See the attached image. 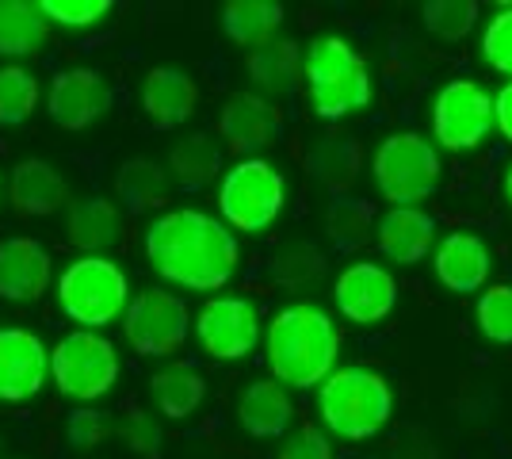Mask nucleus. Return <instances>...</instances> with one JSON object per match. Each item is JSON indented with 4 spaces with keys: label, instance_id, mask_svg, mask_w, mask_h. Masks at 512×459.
Here are the masks:
<instances>
[{
    "label": "nucleus",
    "instance_id": "obj_1",
    "mask_svg": "<svg viewBox=\"0 0 512 459\" xmlns=\"http://www.w3.org/2000/svg\"><path fill=\"white\" fill-rule=\"evenodd\" d=\"M146 261L165 284L188 291H218L234 280L241 245L234 230L207 211L180 207L165 211L146 226Z\"/></svg>",
    "mask_w": 512,
    "mask_h": 459
},
{
    "label": "nucleus",
    "instance_id": "obj_2",
    "mask_svg": "<svg viewBox=\"0 0 512 459\" xmlns=\"http://www.w3.org/2000/svg\"><path fill=\"white\" fill-rule=\"evenodd\" d=\"M264 352H268V368L279 387L310 391L337 372L341 333H337V322L329 318V310L314 303H291L268 322Z\"/></svg>",
    "mask_w": 512,
    "mask_h": 459
},
{
    "label": "nucleus",
    "instance_id": "obj_3",
    "mask_svg": "<svg viewBox=\"0 0 512 459\" xmlns=\"http://www.w3.org/2000/svg\"><path fill=\"white\" fill-rule=\"evenodd\" d=\"M302 85L310 111L337 123L371 104V69L344 35H321L302 54Z\"/></svg>",
    "mask_w": 512,
    "mask_h": 459
},
{
    "label": "nucleus",
    "instance_id": "obj_4",
    "mask_svg": "<svg viewBox=\"0 0 512 459\" xmlns=\"http://www.w3.org/2000/svg\"><path fill=\"white\" fill-rule=\"evenodd\" d=\"M318 414L321 425L341 440H371L383 433L394 414V391L386 375L363 364L337 368L318 387Z\"/></svg>",
    "mask_w": 512,
    "mask_h": 459
},
{
    "label": "nucleus",
    "instance_id": "obj_5",
    "mask_svg": "<svg viewBox=\"0 0 512 459\" xmlns=\"http://www.w3.org/2000/svg\"><path fill=\"white\" fill-rule=\"evenodd\" d=\"M127 303L130 280L111 257H77L58 276V306L69 322H77V329L100 333L123 318Z\"/></svg>",
    "mask_w": 512,
    "mask_h": 459
},
{
    "label": "nucleus",
    "instance_id": "obj_6",
    "mask_svg": "<svg viewBox=\"0 0 512 459\" xmlns=\"http://www.w3.org/2000/svg\"><path fill=\"white\" fill-rule=\"evenodd\" d=\"M287 207V180L264 157H241L218 184V215L226 230L264 234Z\"/></svg>",
    "mask_w": 512,
    "mask_h": 459
},
{
    "label": "nucleus",
    "instance_id": "obj_7",
    "mask_svg": "<svg viewBox=\"0 0 512 459\" xmlns=\"http://www.w3.org/2000/svg\"><path fill=\"white\" fill-rule=\"evenodd\" d=\"M375 188L390 207H421L444 176V161L436 146L413 131L386 134L371 161Z\"/></svg>",
    "mask_w": 512,
    "mask_h": 459
},
{
    "label": "nucleus",
    "instance_id": "obj_8",
    "mask_svg": "<svg viewBox=\"0 0 512 459\" xmlns=\"http://www.w3.org/2000/svg\"><path fill=\"white\" fill-rule=\"evenodd\" d=\"M50 379L73 402L104 398L119 379V352L104 333L73 329L50 349Z\"/></svg>",
    "mask_w": 512,
    "mask_h": 459
},
{
    "label": "nucleus",
    "instance_id": "obj_9",
    "mask_svg": "<svg viewBox=\"0 0 512 459\" xmlns=\"http://www.w3.org/2000/svg\"><path fill=\"white\" fill-rule=\"evenodd\" d=\"M119 322H123L130 349L138 356L165 360V356H176L184 349V341L192 333V310L176 291L150 287V291H138L130 299Z\"/></svg>",
    "mask_w": 512,
    "mask_h": 459
},
{
    "label": "nucleus",
    "instance_id": "obj_10",
    "mask_svg": "<svg viewBox=\"0 0 512 459\" xmlns=\"http://www.w3.org/2000/svg\"><path fill=\"white\" fill-rule=\"evenodd\" d=\"M493 131V96L478 81H448L432 96V134L436 146L451 153L478 150Z\"/></svg>",
    "mask_w": 512,
    "mask_h": 459
},
{
    "label": "nucleus",
    "instance_id": "obj_11",
    "mask_svg": "<svg viewBox=\"0 0 512 459\" xmlns=\"http://www.w3.org/2000/svg\"><path fill=\"white\" fill-rule=\"evenodd\" d=\"M195 341L211 360H241L260 345V310L241 295H214L195 314Z\"/></svg>",
    "mask_w": 512,
    "mask_h": 459
},
{
    "label": "nucleus",
    "instance_id": "obj_12",
    "mask_svg": "<svg viewBox=\"0 0 512 459\" xmlns=\"http://www.w3.org/2000/svg\"><path fill=\"white\" fill-rule=\"evenodd\" d=\"M333 303L352 326H379L398 306V280L386 264L352 261L333 284Z\"/></svg>",
    "mask_w": 512,
    "mask_h": 459
},
{
    "label": "nucleus",
    "instance_id": "obj_13",
    "mask_svg": "<svg viewBox=\"0 0 512 459\" xmlns=\"http://www.w3.org/2000/svg\"><path fill=\"white\" fill-rule=\"evenodd\" d=\"M46 111L62 131H88L96 119H104L111 111V85L88 66L62 69L50 81Z\"/></svg>",
    "mask_w": 512,
    "mask_h": 459
},
{
    "label": "nucleus",
    "instance_id": "obj_14",
    "mask_svg": "<svg viewBox=\"0 0 512 459\" xmlns=\"http://www.w3.org/2000/svg\"><path fill=\"white\" fill-rule=\"evenodd\" d=\"M50 379V349L23 326L0 329V402H27Z\"/></svg>",
    "mask_w": 512,
    "mask_h": 459
},
{
    "label": "nucleus",
    "instance_id": "obj_15",
    "mask_svg": "<svg viewBox=\"0 0 512 459\" xmlns=\"http://www.w3.org/2000/svg\"><path fill=\"white\" fill-rule=\"evenodd\" d=\"M54 280L50 249L35 238L0 241V299L8 303H39Z\"/></svg>",
    "mask_w": 512,
    "mask_h": 459
},
{
    "label": "nucleus",
    "instance_id": "obj_16",
    "mask_svg": "<svg viewBox=\"0 0 512 459\" xmlns=\"http://www.w3.org/2000/svg\"><path fill=\"white\" fill-rule=\"evenodd\" d=\"M436 280L448 287L451 295H470V291H482L486 280H490V245L478 238V234H467V230H451L440 238L436 245Z\"/></svg>",
    "mask_w": 512,
    "mask_h": 459
},
{
    "label": "nucleus",
    "instance_id": "obj_17",
    "mask_svg": "<svg viewBox=\"0 0 512 459\" xmlns=\"http://www.w3.org/2000/svg\"><path fill=\"white\" fill-rule=\"evenodd\" d=\"M279 131V111L256 96V92H237L226 100V108L218 115V134L226 138V150L253 157L256 150L272 146V138Z\"/></svg>",
    "mask_w": 512,
    "mask_h": 459
},
{
    "label": "nucleus",
    "instance_id": "obj_18",
    "mask_svg": "<svg viewBox=\"0 0 512 459\" xmlns=\"http://www.w3.org/2000/svg\"><path fill=\"white\" fill-rule=\"evenodd\" d=\"M199 108V88L184 69L153 66L142 81V111L157 131L184 127Z\"/></svg>",
    "mask_w": 512,
    "mask_h": 459
},
{
    "label": "nucleus",
    "instance_id": "obj_19",
    "mask_svg": "<svg viewBox=\"0 0 512 459\" xmlns=\"http://www.w3.org/2000/svg\"><path fill=\"white\" fill-rule=\"evenodd\" d=\"M375 241L379 253L394 264L425 261L436 245V219L421 207H390L383 219L375 222Z\"/></svg>",
    "mask_w": 512,
    "mask_h": 459
},
{
    "label": "nucleus",
    "instance_id": "obj_20",
    "mask_svg": "<svg viewBox=\"0 0 512 459\" xmlns=\"http://www.w3.org/2000/svg\"><path fill=\"white\" fill-rule=\"evenodd\" d=\"M237 421L256 440H279L295 425V402L291 391L276 379H253L237 398Z\"/></svg>",
    "mask_w": 512,
    "mask_h": 459
},
{
    "label": "nucleus",
    "instance_id": "obj_21",
    "mask_svg": "<svg viewBox=\"0 0 512 459\" xmlns=\"http://www.w3.org/2000/svg\"><path fill=\"white\" fill-rule=\"evenodd\" d=\"M8 196H12V207L27 215V219H46L54 211H62L69 203V188H65V176L43 161V157H27L12 169V180H8Z\"/></svg>",
    "mask_w": 512,
    "mask_h": 459
},
{
    "label": "nucleus",
    "instance_id": "obj_22",
    "mask_svg": "<svg viewBox=\"0 0 512 459\" xmlns=\"http://www.w3.org/2000/svg\"><path fill=\"white\" fill-rule=\"evenodd\" d=\"M119 238H123V215L111 199L88 196L69 207L65 241L73 249H81V257H104Z\"/></svg>",
    "mask_w": 512,
    "mask_h": 459
},
{
    "label": "nucleus",
    "instance_id": "obj_23",
    "mask_svg": "<svg viewBox=\"0 0 512 459\" xmlns=\"http://www.w3.org/2000/svg\"><path fill=\"white\" fill-rule=\"evenodd\" d=\"M283 27V4L276 0H230L222 4V35L234 46L260 50Z\"/></svg>",
    "mask_w": 512,
    "mask_h": 459
},
{
    "label": "nucleus",
    "instance_id": "obj_24",
    "mask_svg": "<svg viewBox=\"0 0 512 459\" xmlns=\"http://www.w3.org/2000/svg\"><path fill=\"white\" fill-rule=\"evenodd\" d=\"M50 43V23L31 0H0V54L31 58Z\"/></svg>",
    "mask_w": 512,
    "mask_h": 459
},
{
    "label": "nucleus",
    "instance_id": "obj_25",
    "mask_svg": "<svg viewBox=\"0 0 512 459\" xmlns=\"http://www.w3.org/2000/svg\"><path fill=\"white\" fill-rule=\"evenodd\" d=\"M245 69H249V77H253V85L260 92L287 96L302 81V50L291 39H272V43L260 46V50H249Z\"/></svg>",
    "mask_w": 512,
    "mask_h": 459
},
{
    "label": "nucleus",
    "instance_id": "obj_26",
    "mask_svg": "<svg viewBox=\"0 0 512 459\" xmlns=\"http://www.w3.org/2000/svg\"><path fill=\"white\" fill-rule=\"evenodd\" d=\"M150 394L157 414L172 417V421H184V417H192L203 406L207 379L195 372V368H188V364H172V368H161L150 379Z\"/></svg>",
    "mask_w": 512,
    "mask_h": 459
},
{
    "label": "nucleus",
    "instance_id": "obj_27",
    "mask_svg": "<svg viewBox=\"0 0 512 459\" xmlns=\"http://www.w3.org/2000/svg\"><path fill=\"white\" fill-rule=\"evenodd\" d=\"M169 173L184 192L207 188L214 176L222 173V146L203 131L180 138L169 150Z\"/></svg>",
    "mask_w": 512,
    "mask_h": 459
},
{
    "label": "nucleus",
    "instance_id": "obj_28",
    "mask_svg": "<svg viewBox=\"0 0 512 459\" xmlns=\"http://www.w3.org/2000/svg\"><path fill=\"white\" fill-rule=\"evenodd\" d=\"M115 192L123 199L130 215H146V211H161L169 199V173L150 161V157H130L115 176Z\"/></svg>",
    "mask_w": 512,
    "mask_h": 459
},
{
    "label": "nucleus",
    "instance_id": "obj_29",
    "mask_svg": "<svg viewBox=\"0 0 512 459\" xmlns=\"http://www.w3.org/2000/svg\"><path fill=\"white\" fill-rule=\"evenodd\" d=\"M306 173L318 184H325L329 192H344L360 176V146L344 134H325L306 157Z\"/></svg>",
    "mask_w": 512,
    "mask_h": 459
},
{
    "label": "nucleus",
    "instance_id": "obj_30",
    "mask_svg": "<svg viewBox=\"0 0 512 459\" xmlns=\"http://www.w3.org/2000/svg\"><path fill=\"white\" fill-rule=\"evenodd\" d=\"M325 230L341 253H356L375 238V207L363 199H333L325 215Z\"/></svg>",
    "mask_w": 512,
    "mask_h": 459
},
{
    "label": "nucleus",
    "instance_id": "obj_31",
    "mask_svg": "<svg viewBox=\"0 0 512 459\" xmlns=\"http://www.w3.org/2000/svg\"><path fill=\"white\" fill-rule=\"evenodd\" d=\"M39 108V81L23 66L0 69V127H20Z\"/></svg>",
    "mask_w": 512,
    "mask_h": 459
},
{
    "label": "nucleus",
    "instance_id": "obj_32",
    "mask_svg": "<svg viewBox=\"0 0 512 459\" xmlns=\"http://www.w3.org/2000/svg\"><path fill=\"white\" fill-rule=\"evenodd\" d=\"M478 23V4L474 0H428L425 27L444 39V43H463Z\"/></svg>",
    "mask_w": 512,
    "mask_h": 459
},
{
    "label": "nucleus",
    "instance_id": "obj_33",
    "mask_svg": "<svg viewBox=\"0 0 512 459\" xmlns=\"http://www.w3.org/2000/svg\"><path fill=\"white\" fill-rule=\"evenodd\" d=\"M478 329L482 337L493 341V345H512V287L509 284H493L482 291L478 299Z\"/></svg>",
    "mask_w": 512,
    "mask_h": 459
},
{
    "label": "nucleus",
    "instance_id": "obj_34",
    "mask_svg": "<svg viewBox=\"0 0 512 459\" xmlns=\"http://www.w3.org/2000/svg\"><path fill=\"white\" fill-rule=\"evenodd\" d=\"M39 12L50 27L65 31H85L111 16V0H39Z\"/></svg>",
    "mask_w": 512,
    "mask_h": 459
},
{
    "label": "nucleus",
    "instance_id": "obj_35",
    "mask_svg": "<svg viewBox=\"0 0 512 459\" xmlns=\"http://www.w3.org/2000/svg\"><path fill=\"white\" fill-rule=\"evenodd\" d=\"M482 62L512 81V8H501L482 31Z\"/></svg>",
    "mask_w": 512,
    "mask_h": 459
},
{
    "label": "nucleus",
    "instance_id": "obj_36",
    "mask_svg": "<svg viewBox=\"0 0 512 459\" xmlns=\"http://www.w3.org/2000/svg\"><path fill=\"white\" fill-rule=\"evenodd\" d=\"M115 433V425H111V417L100 414V410H73L69 421H65V440L77 448V452H88V448H96V444H104L107 437Z\"/></svg>",
    "mask_w": 512,
    "mask_h": 459
},
{
    "label": "nucleus",
    "instance_id": "obj_37",
    "mask_svg": "<svg viewBox=\"0 0 512 459\" xmlns=\"http://www.w3.org/2000/svg\"><path fill=\"white\" fill-rule=\"evenodd\" d=\"M321 272H325V261H321L318 249H310V245H287V249H279L276 276L283 284H310V280H318Z\"/></svg>",
    "mask_w": 512,
    "mask_h": 459
},
{
    "label": "nucleus",
    "instance_id": "obj_38",
    "mask_svg": "<svg viewBox=\"0 0 512 459\" xmlns=\"http://www.w3.org/2000/svg\"><path fill=\"white\" fill-rule=\"evenodd\" d=\"M276 459H333V444H329L321 425L306 421L295 433L283 437V448H279Z\"/></svg>",
    "mask_w": 512,
    "mask_h": 459
},
{
    "label": "nucleus",
    "instance_id": "obj_39",
    "mask_svg": "<svg viewBox=\"0 0 512 459\" xmlns=\"http://www.w3.org/2000/svg\"><path fill=\"white\" fill-rule=\"evenodd\" d=\"M123 440H127L130 452H138V456H157L161 452V425H157V417L134 410L123 421Z\"/></svg>",
    "mask_w": 512,
    "mask_h": 459
},
{
    "label": "nucleus",
    "instance_id": "obj_40",
    "mask_svg": "<svg viewBox=\"0 0 512 459\" xmlns=\"http://www.w3.org/2000/svg\"><path fill=\"white\" fill-rule=\"evenodd\" d=\"M493 127L501 131L505 142H512V81H505L493 96Z\"/></svg>",
    "mask_w": 512,
    "mask_h": 459
},
{
    "label": "nucleus",
    "instance_id": "obj_41",
    "mask_svg": "<svg viewBox=\"0 0 512 459\" xmlns=\"http://www.w3.org/2000/svg\"><path fill=\"white\" fill-rule=\"evenodd\" d=\"M505 199L512 203V165H509V173H505Z\"/></svg>",
    "mask_w": 512,
    "mask_h": 459
},
{
    "label": "nucleus",
    "instance_id": "obj_42",
    "mask_svg": "<svg viewBox=\"0 0 512 459\" xmlns=\"http://www.w3.org/2000/svg\"><path fill=\"white\" fill-rule=\"evenodd\" d=\"M0 196H4V173H0Z\"/></svg>",
    "mask_w": 512,
    "mask_h": 459
},
{
    "label": "nucleus",
    "instance_id": "obj_43",
    "mask_svg": "<svg viewBox=\"0 0 512 459\" xmlns=\"http://www.w3.org/2000/svg\"><path fill=\"white\" fill-rule=\"evenodd\" d=\"M0 444H4V437H0Z\"/></svg>",
    "mask_w": 512,
    "mask_h": 459
}]
</instances>
